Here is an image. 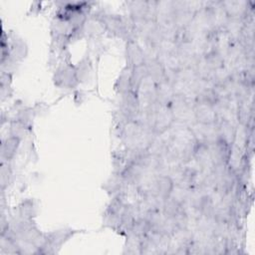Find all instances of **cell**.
Segmentation results:
<instances>
[{"instance_id": "obj_1", "label": "cell", "mask_w": 255, "mask_h": 255, "mask_svg": "<svg viewBox=\"0 0 255 255\" xmlns=\"http://www.w3.org/2000/svg\"><path fill=\"white\" fill-rule=\"evenodd\" d=\"M53 83L59 89H76L80 83L76 75L75 65H72L69 62H64V64L59 65L54 72Z\"/></svg>"}, {"instance_id": "obj_2", "label": "cell", "mask_w": 255, "mask_h": 255, "mask_svg": "<svg viewBox=\"0 0 255 255\" xmlns=\"http://www.w3.org/2000/svg\"><path fill=\"white\" fill-rule=\"evenodd\" d=\"M78 230L72 228H61L48 233H45L46 242L41 249L40 254H54L57 253L63 244H65L71 237H73Z\"/></svg>"}, {"instance_id": "obj_3", "label": "cell", "mask_w": 255, "mask_h": 255, "mask_svg": "<svg viewBox=\"0 0 255 255\" xmlns=\"http://www.w3.org/2000/svg\"><path fill=\"white\" fill-rule=\"evenodd\" d=\"M125 55L127 60V66L133 68L144 64L145 52L136 40H128L126 42Z\"/></svg>"}, {"instance_id": "obj_4", "label": "cell", "mask_w": 255, "mask_h": 255, "mask_svg": "<svg viewBox=\"0 0 255 255\" xmlns=\"http://www.w3.org/2000/svg\"><path fill=\"white\" fill-rule=\"evenodd\" d=\"M28 54L26 42L19 36L13 34L9 37V57L14 61L21 63Z\"/></svg>"}, {"instance_id": "obj_5", "label": "cell", "mask_w": 255, "mask_h": 255, "mask_svg": "<svg viewBox=\"0 0 255 255\" xmlns=\"http://www.w3.org/2000/svg\"><path fill=\"white\" fill-rule=\"evenodd\" d=\"M22 139L19 137L8 135L1 140V160L11 162L21 144Z\"/></svg>"}, {"instance_id": "obj_6", "label": "cell", "mask_w": 255, "mask_h": 255, "mask_svg": "<svg viewBox=\"0 0 255 255\" xmlns=\"http://www.w3.org/2000/svg\"><path fill=\"white\" fill-rule=\"evenodd\" d=\"M75 71L80 84H88L91 82L93 75V63L90 55H85L75 65Z\"/></svg>"}, {"instance_id": "obj_7", "label": "cell", "mask_w": 255, "mask_h": 255, "mask_svg": "<svg viewBox=\"0 0 255 255\" xmlns=\"http://www.w3.org/2000/svg\"><path fill=\"white\" fill-rule=\"evenodd\" d=\"M16 215L18 217H21L23 219H34L38 213V206L33 199L28 198L18 204V206L16 207Z\"/></svg>"}, {"instance_id": "obj_8", "label": "cell", "mask_w": 255, "mask_h": 255, "mask_svg": "<svg viewBox=\"0 0 255 255\" xmlns=\"http://www.w3.org/2000/svg\"><path fill=\"white\" fill-rule=\"evenodd\" d=\"M130 76H131V68L128 66H126L121 71L115 83V91L117 92L118 95H123L131 90Z\"/></svg>"}, {"instance_id": "obj_9", "label": "cell", "mask_w": 255, "mask_h": 255, "mask_svg": "<svg viewBox=\"0 0 255 255\" xmlns=\"http://www.w3.org/2000/svg\"><path fill=\"white\" fill-rule=\"evenodd\" d=\"M35 117H36V113L34 111V108L21 107L17 110L15 120L20 122L30 130V128L33 127V122Z\"/></svg>"}, {"instance_id": "obj_10", "label": "cell", "mask_w": 255, "mask_h": 255, "mask_svg": "<svg viewBox=\"0 0 255 255\" xmlns=\"http://www.w3.org/2000/svg\"><path fill=\"white\" fill-rule=\"evenodd\" d=\"M13 178V168L11 162L2 161L1 160V173H0V183H1V190H4L8 187L10 182Z\"/></svg>"}, {"instance_id": "obj_11", "label": "cell", "mask_w": 255, "mask_h": 255, "mask_svg": "<svg viewBox=\"0 0 255 255\" xmlns=\"http://www.w3.org/2000/svg\"><path fill=\"white\" fill-rule=\"evenodd\" d=\"M28 131H29V129L24 125H22L20 122H18L17 120L10 121L9 135L23 139L27 135Z\"/></svg>"}, {"instance_id": "obj_12", "label": "cell", "mask_w": 255, "mask_h": 255, "mask_svg": "<svg viewBox=\"0 0 255 255\" xmlns=\"http://www.w3.org/2000/svg\"><path fill=\"white\" fill-rule=\"evenodd\" d=\"M12 79H13V74L12 73L1 71L0 87H11Z\"/></svg>"}]
</instances>
